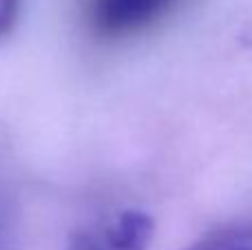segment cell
<instances>
[{
	"mask_svg": "<svg viewBox=\"0 0 252 250\" xmlns=\"http://www.w3.org/2000/svg\"><path fill=\"white\" fill-rule=\"evenodd\" d=\"M184 250H252V230H215Z\"/></svg>",
	"mask_w": 252,
	"mask_h": 250,
	"instance_id": "3",
	"label": "cell"
},
{
	"mask_svg": "<svg viewBox=\"0 0 252 250\" xmlns=\"http://www.w3.org/2000/svg\"><path fill=\"white\" fill-rule=\"evenodd\" d=\"M175 0H91L89 18L104 38H122L159 20Z\"/></svg>",
	"mask_w": 252,
	"mask_h": 250,
	"instance_id": "1",
	"label": "cell"
},
{
	"mask_svg": "<svg viewBox=\"0 0 252 250\" xmlns=\"http://www.w3.org/2000/svg\"><path fill=\"white\" fill-rule=\"evenodd\" d=\"M66 250H111V248L106 244H102L100 239L91 237V235H73Z\"/></svg>",
	"mask_w": 252,
	"mask_h": 250,
	"instance_id": "5",
	"label": "cell"
},
{
	"mask_svg": "<svg viewBox=\"0 0 252 250\" xmlns=\"http://www.w3.org/2000/svg\"><path fill=\"white\" fill-rule=\"evenodd\" d=\"M20 0H0V38L13 27Z\"/></svg>",
	"mask_w": 252,
	"mask_h": 250,
	"instance_id": "4",
	"label": "cell"
},
{
	"mask_svg": "<svg viewBox=\"0 0 252 250\" xmlns=\"http://www.w3.org/2000/svg\"><path fill=\"white\" fill-rule=\"evenodd\" d=\"M155 237V221L144 211H124L106 230V246L111 250H148Z\"/></svg>",
	"mask_w": 252,
	"mask_h": 250,
	"instance_id": "2",
	"label": "cell"
}]
</instances>
